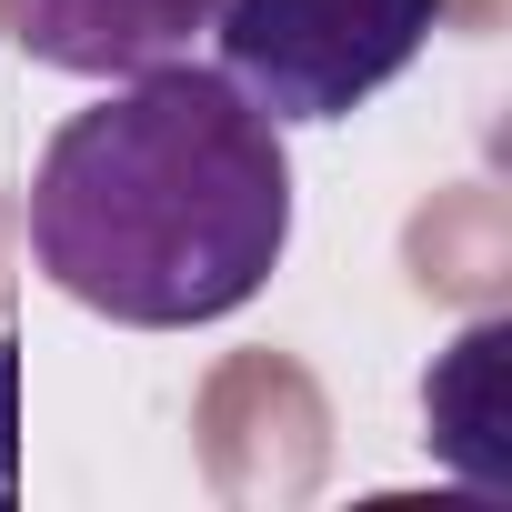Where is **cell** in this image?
<instances>
[{"label":"cell","mask_w":512,"mask_h":512,"mask_svg":"<svg viewBox=\"0 0 512 512\" xmlns=\"http://www.w3.org/2000/svg\"><path fill=\"white\" fill-rule=\"evenodd\" d=\"M41 272L131 332H191L241 312L292 251V151L231 71L151 61L111 101L71 111L31 171Z\"/></svg>","instance_id":"1"},{"label":"cell","mask_w":512,"mask_h":512,"mask_svg":"<svg viewBox=\"0 0 512 512\" xmlns=\"http://www.w3.org/2000/svg\"><path fill=\"white\" fill-rule=\"evenodd\" d=\"M452 0H211L221 71L251 111L292 121H352L382 81H402Z\"/></svg>","instance_id":"2"},{"label":"cell","mask_w":512,"mask_h":512,"mask_svg":"<svg viewBox=\"0 0 512 512\" xmlns=\"http://www.w3.org/2000/svg\"><path fill=\"white\" fill-rule=\"evenodd\" d=\"M211 21V0H11V31L41 71H81V81H121L171 61L191 31Z\"/></svg>","instance_id":"3"}]
</instances>
